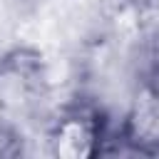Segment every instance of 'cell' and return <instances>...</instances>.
Instances as JSON below:
<instances>
[{"label":"cell","instance_id":"cell-4","mask_svg":"<svg viewBox=\"0 0 159 159\" xmlns=\"http://www.w3.org/2000/svg\"><path fill=\"white\" fill-rule=\"evenodd\" d=\"M25 154V139L20 129L0 119V159H15Z\"/></svg>","mask_w":159,"mask_h":159},{"label":"cell","instance_id":"cell-5","mask_svg":"<svg viewBox=\"0 0 159 159\" xmlns=\"http://www.w3.org/2000/svg\"><path fill=\"white\" fill-rule=\"evenodd\" d=\"M127 7H132L134 12H152L159 7V0H122Z\"/></svg>","mask_w":159,"mask_h":159},{"label":"cell","instance_id":"cell-1","mask_svg":"<svg viewBox=\"0 0 159 159\" xmlns=\"http://www.w3.org/2000/svg\"><path fill=\"white\" fill-rule=\"evenodd\" d=\"M109 129L99 109L72 104L60 112L47 129V149L57 159H89L104 152Z\"/></svg>","mask_w":159,"mask_h":159},{"label":"cell","instance_id":"cell-3","mask_svg":"<svg viewBox=\"0 0 159 159\" xmlns=\"http://www.w3.org/2000/svg\"><path fill=\"white\" fill-rule=\"evenodd\" d=\"M45 97V65L35 50L15 47L0 60V102L15 112H32Z\"/></svg>","mask_w":159,"mask_h":159},{"label":"cell","instance_id":"cell-6","mask_svg":"<svg viewBox=\"0 0 159 159\" xmlns=\"http://www.w3.org/2000/svg\"><path fill=\"white\" fill-rule=\"evenodd\" d=\"M10 2H15L17 7H30V5H35V2H40V0H10Z\"/></svg>","mask_w":159,"mask_h":159},{"label":"cell","instance_id":"cell-2","mask_svg":"<svg viewBox=\"0 0 159 159\" xmlns=\"http://www.w3.org/2000/svg\"><path fill=\"white\" fill-rule=\"evenodd\" d=\"M112 147L107 154H144L154 157L159 154V84L137 82L134 99L119 124V132L107 137V144ZM104 144V149H107ZM104 154V152H102Z\"/></svg>","mask_w":159,"mask_h":159}]
</instances>
